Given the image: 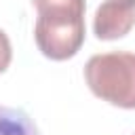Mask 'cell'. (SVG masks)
<instances>
[{
    "label": "cell",
    "instance_id": "cell-5",
    "mask_svg": "<svg viewBox=\"0 0 135 135\" xmlns=\"http://www.w3.org/2000/svg\"><path fill=\"white\" fill-rule=\"evenodd\" d=\"M11 59H13L11 40H8V36L0 30V74H2V72H6V68L11 65Z\"/></svg>",
    "mask_w": 135,
    "mask_h": 135
},
{
    "label": "cell",
    "instance_id": "cell-2",
    "mask_svg": "<svg viewBox=\"0 0 135 135\" xmlns=\"http://www.w3.org/2000/svg\"><path fill=\"white\" fill-rule=\"evenodd\" d=\"M84 80L95 97L122 110H135V53L93 55L84 65Z\"/></svg>",
    "mask_w": 135,
    "mask_h": 135
},
{
    "label": "cell",
    "instance_id": "cell-1",
    "mask_svg": "<svg viewBox=\"0 0 135 135\" xmlns=\"http://www.w3.org/2000/svg\"><path fill=\"white\" fill-rule=\"evenodd\" d=\"M38 19L34 40L38 51L53 61L72 59L84 44V0H32Z\"/></svg>",
    "mask_w": 135,
    "mask_h": 135
},
{
    "label": "cell",
    "instance_id": "cell-3",
    "mask_svg": "<svg viewBox=\"0 0 135 135\" xmlns=\"http://www.w3.org/2000/svg\"><path fill=\"white\" fill-rule=\"evenodd\" d=\"M135 27V0H103L93 17V34L99 40L124 38Z\"/></svg>",
    "mask_w": 135,
    "mask_h": 135
},
{
    "label": "cell",
    "instance_id": "cell-4",
    "mask_svg": "<svg viewBox=\"0 0 135 135\" xmlns=\"http://www.w3.org/2000/svg\"><path fill=\"white\" fill-rule=\"evenodd\" d=\"M0 135H40V131L27 112L0 105Z\"/></svg>",
    "mask_w": 135,
    "mask_h": 135
}]
</instances>
